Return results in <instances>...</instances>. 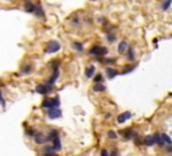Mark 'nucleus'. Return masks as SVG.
<instances>
[{
    "label": "nucleus",
    "instance_id": "nucleus-1",
    "mask_svg": "<svg viewBox=\"0 0 172 156\" xmlns=\"http://www.w3.org/2000/svg\"><path fill=\"white\" fill-rule=\"evenodd\" d=\"M59 97H53V98H44L42 101V106L46 109H51V108H59Z\"/></svg>",
    "mask_w": 172,
    "mask_h": 156
},
{
    "label": "nucleus",
    "instance_id": "nucleus-2",
    "mask_svg": "<svg viewBox=\"0 0 172 156\" xmlns=\"http://www.w3.org/2000/svg\"><path fill=\"white\" fill-rule=\"evenodd\" d=\"M106 53H108V49L100 46V44H96V46H93L89 50V54L94 55V57H101V55H105Z\"/></svg>",
    "mask_w": 172,
    "mask_h": 156
},
{
    "label": "nucleus",
    "instance_id": "nucleus-3",
    "mask_svg": "<svg viewBox=\"0 0 172 156\" xmlns=\"http://www.w3.org/2000/svg\"><path fill=\"white\" fill-rule=\"evenodd\" d=\"M59 50H61V43L57 40H50L46 44V53H48V54H54Z\"/></svg>",
    "mask_w": 172,
    "mask_h": 156
},
{
    "label": "nucleus",
    "instance_id": "nucleus-4",
    "mask_svg": "<svg viewBox=\"0 0 172 156\" xmlns=\"http://www.w3.org/2000/svg\"><path fill=\"white\" fill-rule=\"evenodd\" d=\"M35 90H36V93L42 94V96H46V94H48L53 90V86L48 85V83H40V85H38L35 88Z\"/></svg>",
    "mask_w": 172,
    "mask_h": 156
},
{
    "label": "nucleus",
    "instance_id": "nucleus-5",
    "mask_svg": "<svg viewBox=\"0 0 172 156\" xmlns=\"http://www.w3.org/2000/svg\"><path fill=\"white\" fill-rule=\"evenodd\" d=\"M47 116L50 118H59L62 116V110L59 108H51V109H47Z\"/></svg>",
    "mask_w": 172,
    "mask_h": 156
},
{
    "label": "nucleus",
    "instance_id": "nucleus-6",
    "mask_svg": "<svg viewBox=\"0 0 172 156\" xmlns=\"http://www.w3.org/2000/svg\"><path fill=\"white\" fill-rule=\"evenodd\" d=\"M120 133H121L122 136L125 137V139H133V137L136 136L137 133L133 131L132 128H126V129H122V131H120Z\"/></svg>",
    "mask_w": 172,
    "mask_h": 156
},
{
    "label": "nucleus",
    "instance_id": "nucleus-7",
    "mask_svg": "<svg viewBox=\"0 0 172 156\" xmlns=\"http://www.w3.org/2000/svg\"><path fill=\"white\" fill-rule=\"evenodd\" d=\"M130 117H132V113H130V112H124V113L117 116V122L118 124H122V122H125L126 120H129Z\"/></svg>",
    "mask_w": 172,
    "mask_h": 156
},
{
    "label": "nucleus",
    "instance_id": "nucleus-8",
    "mask_svg": "<svg viewBox=\"0 0 172 156\" xmlns=\"http://www.w3.org/2000/svg\"><path fill=\"white\" fill-rule=\"evenodd\" d=\"M57 137H59V131L58 129H51L50 132H48V135L46 136V139H47V141H53Z\"/></svg>",
    "mask_w": 172,
    "mask_h": 156
},
{
    "label": "nucleus",
    "instance_id": "nucleus-9",
    "mask_svg": "<svg viewBox=\"0 0 172 156\" xmlns=\"http://www.w3.org/2000/svg\"><path fill=\"white\" fill-rule=\"evenodd\" d=\"M36 8V4H34L31 0H26V3H24V10L27 12H34Z\"/></svg>",
    "mask_w": 172,
    "mask_h": 156
},
{
    "label": "nucleus",
    "instance_id": "nucleus-10",
    "mask_svg": "<svg viewBox=\"0 0 172 156\" xmlns=\"http://www.w3.org/2000/svg\"><path fill=\"white\" fill-rule=\"evenodd\" d=\"M143 144H145L147 147H151V145L156 144L155 143V137H153V135H149V136H145L144 139H143Z\"/></svg>",
    "mask_w": 172,
    "mask_h": 156
},
{
    "label": "nucleus",
    "instance_id": "nucleus-11",
    "mask_svg": "<svg viewBox=\"0 0 172 156\" xmlns=\"http://www.w3.org/2000/svg\"><path fill=\"white\" fill-rule=\"evenodd\" d=\"M58 77H59V69H55L54 71H53V75H51L50 77V79H48V82H47V83H48V85H54L55 82H57V79H58Z\"/></svg>",
    "mask_w": 172,
    "mask_h": 156
},
{
    "label": "nucleus",
    "instance_id": "nucleus-12",
    "mask_svg": "<svg viewBox=\"0 0 172 156\" xmlns=\"http://www.w3.org/2000/svg\"><path fill=\"white\" fill-rule=\"evenodd\" d=\"M35 143L36 144H44V143H47V139H46V136L43 135V133H36L35 136Z\"/></svg>",
    "mask_w": 172,
    "mask_h": 156
},
{
    "label": "nucleus",
    "instance_id": "nucleus-13",
    "mask_svg": "<svg viewBox=\"0 0 172 156\" xmlns=\"http://www.w3.org/2000/svg\"><path fill=\"white\" fill-rule=\"evenodd\" d=\"M120 74L116 69H113V67H106V75H108V78H110V79H113L114 77H117V75Z\"/></svg>",
    "mask_w": 172,
    "mask_h": 156
},
{
    "label": "nucleus",
    "instance_id": "nucleus-14",
    "mask_svg": "<svg viewBox=\"0 0 172 156\" xmlns=\"http://www.w3.org/2000/svg\"><path fill=\"white\" fill-rule=\"evenodd\" d=\"M96 74V67L94 66H87L85 70V75L86 78H93V75Z\"/></svg>",
    "mask_w": 172,
    "mask_h": 156
},
{
    "label": "nucleus",
    "instance_id": "nucleus-15",
    "mask_svg": "<svg viewBox=\"0 0 172 156\" xmlns=\"http://www.w3.org/2000/svg\"><path fill=\"white\" fill-rule=\"evenodd\" d=\"M160 139H161V141L164 143V145H171V144H172L171 137H169L167 133H161V135H160Z\"/></svg>",
    "mask_w": 172,
    "mask_h": 156
},
{
    "label": "nucleus",
    "instance_id": "nucleus-16",
    "mask_svg": "<svg viewBox=\"0 0 172 156\" xmlns=\"http://www.w3.org/2000/svg\"><path fill=\"white\" fill-rule=\"evenodd\" d=\"M40 152H42L44 156H50V155H53V153H54V148H53V147H48V145H46V147H43V148H42V151H40Z\"/></svg>",
    "mask_w": 172,
    "mask_h": 156
},
{
    "label": "nucleus",
    "instance_id": "nucleus-17",
    "mask_svg": "<svg viewBox=\"0 0 172 156\" xmlns=\"http://www.w3.org/2000/svg\"><path fill=\"white\" fill-rule=\"evenodd\" d=\"M51 143H53V148H54V151H59V149L62 148V144H61V139H59V137H57V139L53 140Z\"/></svg>",
    "mask_w": 172,
    "mask_h": 156
},
{
    "label": "nucleus",
    "instance_id": "nucleus-18",
    "mask_svg": "<svg viewBox=\"0 0 172 156\" xmlns=\"http://www.w3.org/2000/svg\"><path fill=\"white\" fill-rule=\"evenodd\" d=\"M34 14H35L36 16H39V18L44 16V11H43V8L40 4H36V8H35V11H34Z\"/></svg>",
    "mask_w": 172,
    "mask_h": 156
},
{
    "label": "nucleus",
    "instance_id": "nucleus-19",
    "mask_svg": "<svg viewBox=\"0 0 172 156\" xmlns=\"http://www.w3.org/2000/svg\"><path fill=\"white\" fill-rule=\"evenodd\" d=\"M128 47L129 46H128V43L126 42H121L118 44V53H120V54H124V53L128 50Z\"/></svg>",
    "mask_w": 172,
    "mask_h": 156
},
{
    "label": "nucleus",
    "instance_id": "nucleus-20",
    "mask_svg": "<svg viewBox=\"0 0 172 156\" xmlns=\"http://www.w3.org/2000/svg\"><path fill=\"white\" fill-rule=\"evenodd\" d=\"M59 65H61V61H59V59H54V61H51V62L48 63V67L53 69V70H55V69H59Z\"/></svg>",
    "mask_w": 172,
    "mask_h": 156
},
{
    "label": "nucleus",
    "instance_id": "nucleus-21",
    "mask_svg": "<svg viewBox=\"0 0 172 156\" xmlns=\"http://www.w3.org/2000/svg\"><path fill=\"white\" fill-rule=\"evenodd\" d=\"M106 88H105V85H104V83H94V86H93V90L94 92H104V90H105Z\"/></svg>",
    "mask_w": 172,
    "mask_h": 156
},
{
    "label": "nucleus",
    "instance_id": "nucleus-22",
    "mask_svg": "<svg viewBox=\"0 0 172 156\" xmlns=\"http://www.w3.org/2000/svg\"><path fill=\"white\" fill-rule=\"evenodd\" d=\"M126 51H128V59H129V61H134V53H133V47L129 46Z\"/></svg>",
    "mask_w": 172,
    "mask_h": 156
},
{
    "label": "nucleus",
    "instance_id": "nucleus-23",
    "mask_svg": "<svg viewBox=\"0 0 172 156\" xmlns=\"http://www.w3.org/2000/svg\"><path fill=\"white\" fill-rule=\"evenodd\" d=\"M133 70H134V66L133 65H128V66H125V69H122L121 74H128V73H130Z\"/></svg>",
    "mask_w": 172,
    "mask_h": 156
},
{
    "label": "nucleus",
    "instance_id": "nucleus-24",
    "mask_svg": "<svg viewBox=\"0 0 172 156\" xmlns=\"http://www.w3.org/2000/svg\"><path fill=\"white\" fill-rule=\"evenodd\" d=\"M31 70H32L31 65H24V66L22 67V73H23V74H28V73H31Z\"/></svg>",
    "mask_w": 172,
    "mask_h": 156
},
{
    "label": "nucleus",
    "instance_id": "nucleus-25",
    "mask_svg": "<svg viewBox=\"0 0 172 156\" xmlns=\"http://www.w3.org/2000/svg\"><path fill=\"white\" fill-rule=\"evenodd\" d=\"M172 0H164V3H163V5H161V8H163V11H167L169 8V5H171Z\"/></svg>",
    "mask_w": 172,
    "mask_h": 156
},
{
    "label": "nucleus",
    "instance_id": "nucleus-26",
    "mask_svg": "<svg viewBox=\"0 0 172 156\" xmlns=\"http://www.w3.org/2000/svg\"><path fill=\"white\" fill-rule=\"evenodd\" d=\"M73 47H74L77 51H82L83 50L82 43H79V42H74V43H73Z\"/></svg>",
    "mask_w": 172,
    "mask_h": 156
},
{
    "label": "nucleus",
    "instance_id": "nucleus-27",
    "mask_svg": "<svg viewBox=\"0 0 172 156\" xmlns=\"http://www.w3.org/2000/svg\"><path fill=\"white\" fill-rule=\"evenodd\" d=\"M93 79H94V82H96V83H101V82L104 81V78H102V74H97L96 77L93 78Z\"/></svg>",
    "mask_w": 172,
    "mask_h": 156
},
{
    "label": "nucleus",
    "instance_id": "nucleus-28",
    "mask_svg": "<svg viewBox=\"0 0 172 156\" xmlns=\"http://www.w3.org/2000/svg\"><path fill=\"white\" fill-rule=\"evenodd\" d=\"M106 38H108V42H114V40H116V36H114V34H112V32H109V34H108V36H106Z\"/></svg>",
    "mask_w": 172,
    "mask_h": 156
},
{
    "label": "nucleus",
    "instance_id": "nucleus-29",
    "mask_svg": "<svg viewBox=\"0 0 172 156\" xmlns=\"http://www.w3.org/2000/svg\"><path fill=\"white\" fill-rule=\"evenodd\" d=\"M26 133H27V136H35V135H36V133H35V131H34V129H32V128H28L27 129V132H26Z\"/></svg>",
    "mask_w": 172,
    "mask_h": 156
},
{
    "label": "nucleus",
    "instance_id": "nucleus-30",
    "mask_svg": "<svg viewBox=\"0 0 172 156\" xmlns=\"http://www.w3.org/2000/svg\"><path fill=\"white\" fill-rule=\"evenodd\" d=\"M108 137H109V139H116V137H117V133L113 132V131H109V132H108Z\"/></svg>",
    "mask_w": 172,
    "mask_h": 156
},
{
    "label": "nucleus",
    "instance_id": "nucleus-31",
    "mask_svg": "<svg viewBox=\"0 0 172 156\" xmlns=\"http://www.w3.org/2000/svg\"><path fill=\"white\" fill-rule=\"evenodd\" d=\"M101 156H109V152H108L106 149H102V151H101Z\"/></svg>",
    "mask_w": 172,
    "mask_h": 156
},
{
    "label": "nucleus",
    "instance_id": "nucleus-32",
    "mask_svg": "<svg viewBox=\"0 0 172 156\" xmlns=\"http://www.w3.org/2000/svg\"><path fill=\"white\" fill-rule=\"evenodd\" d=\"M167 152H168L169 155H172V145H168V147H167Z\"/></svg>",
    "mask_w": 172,
    "mask_h": 156
},
{
    "label": "nucleus",
    "instance_id": "nucleus-33",
    "mask_svg": "<svg viewBox=\"0 0 172 156\" xmlns=\"http://www.w3.org/2000/svg\"><path fill=\"white\" fill-rule=\"evenodd\" d=\"M109 156H118V152H117V151H113V152H110Z\"/></svg>",
    "mask_w": 172,
    "mask_h": 156
},
{
    "label": "nucleus",
    "instance_id": "nucleus-34",
    "mask_svg": "<svg viewBox=\"0 0 172 156\" xmlns=\"http://www.w3.org/2000/svg\"><path fill=\"white\" fill-rule=\"evenodd\" d=\"M1 101H4V100H3V94H1V90H0V104H1Z\"/></svg>",
    "mask_w": 172,
    "mask_h": 156
},
{
    "label": "nucleus",
    "instance_id": "nucleus-35",
    "mask_svg": "<svg viewBox=\"0 0 172 156\" xmlns=\"http://www.w3.org/2000/svg\"><path fill=\"white\" fill-rule=\"evenodd\" d=\"M50 156H57V155H55V153H53V155H50Z\"/></svg>",
    "mask_w": 172,
    "mask_h": 156
}]
</instances>
